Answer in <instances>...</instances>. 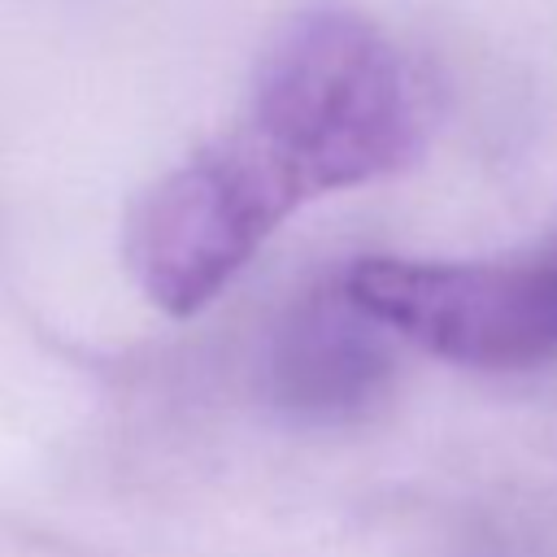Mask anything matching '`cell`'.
Segmentation results:
<instances>
[{"mask_svg": "<svg viewBox=\"0 0 557 557\" xmlns=\"http://www.w3.org/2000/svg\"><path fill=\"white\" fill-rule=\"evenodd\" d=\"M426 139L418 83L366 17L313 9L261 52L239 126L135 209L126 261L152 305L205 309L305 200L405 170Z\"/></svg>", "mask_w": 557, "mask_h": 557, "instance_id": "obj_1", "label": "cell"}, {"mask_svg": "<svg viewBox=\"0 0 557 557\" xmlns=\"http://www.w3.org/2000/svg\"><path fill=\"white\" fill-rule=\"evenodd\" d=\"M344 296L383 331L470 370L557 361V244L522 261H400L344 270Z\"/></svg>", "mask_w": 557, "mask_h": 557, "instance_id": "obj_2", "label": "cell"}, {"mask_svg": "<svg viewBox=\"0 0 557 557\" xmlns=\"http://www.w3.org/2000/svg\"><path fill=\"white\" fill-rule=\"evenodd\" d=\"M278 405L300 418H344L370 405L387 379L383 326L370 322L335 283V292L305 296L278 326L270 352Z\"/></svg>", "mask_w": 557, "mask_h": 557, "instance_id": "obj_3", "label": "cell"}]
</instances>
